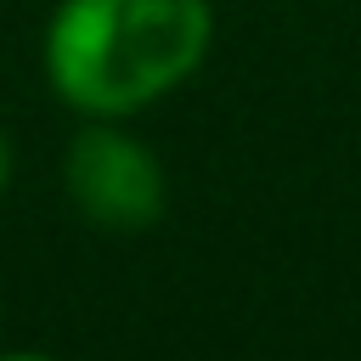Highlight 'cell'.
Segmentation results:
<instances>
[{
	"label": "cell",
	"mask_w": 361,
	"mask_h": 361,
	"mask_svg": "<svg viewBox=\"0 0 361 361\" xmlns=\"http://www.w3.org/2000/svg\"><path fill=\"white\" fill-rule=\"evenodd\" d=\"M6 180H11V147H6V135H0V192H6Z\"/></svg>",
	"instance_id": "obj_3"
},
{
	"label": "cell",
	"mask_w": 361,
	"mask_h": 361,
	"mask_svg": "<svg viewBox=\"0 0 361 361\" xmlns=\"http://www.w3.org/2000/svg\"><path fill=\"white\" fill-rule=\"evenodd\" d=\"M209 34V0H62L45 28V73L79 113L124 118L175 90Z\"/></svg>",
	"instance_id": "obj_1"
},
{
	"label": "cell",
	"mask_w": 361,
	"mask_h": 361,
	"mask_svg": "<svg viewBox=\"0 0 361 361\" xmlns=\"http://www.w3.org/2000/svg\"><path fill=\"white\" fill-rule=\"evenodd\" d=\"M68 197L85 220H96L102 231H147L158 226L169 186H164V164L152 158V147H141L135 135L113 130V124H90L73 135L68 164H62Z\"/></svg>",
	"instance_id": "obj_2"
},
{
	"label": "cell",
	"mask_w": 361,
	"mask_h": 361,
	"mask_svg": "<svg viewBox=\"0 0 361 361\" xmlns=\"http://www.w3.org/2000/svg\"><path fill=\"white\" fill-rule=\"evenodd\" d=\"M0 361H51V355H34V350H17V355H0Z\"/></svg>",
	"instance_id": "obj_4"
}]
</instances>
